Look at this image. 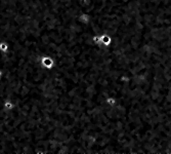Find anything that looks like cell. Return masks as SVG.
Returning a JSON list of instances; mask_svg holds the SVG:
<instances>
[{
	"label": "cell",
	"mask_w": 171,
	"mask_h": 154,
	"mask_svg": "<svg viewBox=\"0 0 171 154\" xmlns=\"http://www.w3.org/2000/svg\"><path fill=\"white\" fill-rule=\"evenodd\" d=\"M40 63H41V66L47 70H52L54 69V67H55V62H54L53 58L50 56H42Z\"/></svg>",
	"instance_id": "obj_1"
},
{
	"label": "cell",
	"mask_w": 171,
	"mask_h": 154,
	"mask_svg": "<svg viewBox=\"0 0 171 154\" xmlns=\"http://www.w3.org/2000/svg\"><path fill=\"white\" fill-rule=\"evenodd\" d=\"M9 47L10 45L7 41H0V51H1V52H3V54L8 52Z\"/></svg>",
	"instance_id": "obj_2"
}]
</instances>
